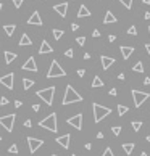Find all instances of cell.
<instances>
[{"mask_svg": "<svg viewBox=\"0 0 150 156\" xmlns=\"http://www.w3.org/2000/svg\"><path fill=\"white\" fill-rule=\"evenodd\" d=\"M78 101H83V97L73 89V85H66V90H65V97H63V101L61 103L66 106V105H71V103H78Z\"/></svg>", "mask_w": 150, "mask_h": 156, "instance_id": "6da1fadb", "label": "cell"}, {"mask_svg": "<svg viewBox=\"0 0 150 156\" xmlns=\"http://www.w3.org/2000/svg\"><path fill=\"white\" fill-rule=\"evenodd\" d=\"M39 125L44 127V129H47V130H50V132H57L58 130V125H57V114L55 113L49 114V116L44 118L42 121H39Z\"/></svg>", "mask_w": 150, "mask_h": 156, "instance_id": "7a4b0ae2", "label": "cell"}, {"mask_svg": "<svg viewBox=\"0 0 150 156\" xmlns=\"http://www.w3.org/2000/svg\"><path fill=\"white\" fill-rule=\"evenodd\" d=\"M92 110H94V123H97V124L111 113L110 108H105V106H102V105H98V103L92 105Z\"/></svg>", "mask_w": 150, "mask_h": 156, "instance_id": "3957f363", "label": "cell"}, {"mask_svg": "<svg viewBox=\"0 0 150 156\" xmlns=\"http://www.w3.org/2000/svg\"><path fill=\"white\" fill-rule=\"evenodd\" d=\"M63 76H66L65 69L60 66V63L57 61V60H53L52 64H50L49 73H47V77H49V79H53V77H63Z\"/></svg>", "mask_w": 150, "mask_h": 156, "instance_id": "277c9868", "label": "cell"}, {"mask_svg": "<svg viewBox=\"0 0 150 156\" xmlns=\"http://www.w3.org/2000/svg\"><path fill=\"white\" fill-rule=\"evenodd\" d=\"M37 97L40 98V100H44L47 105H52L53 103V95H55V87H47V89H42L39 90V92L36 93Z\"/></svg>", "mask_w": 150, "mask_h": 156, "instance_id": "5b68a950", "label": "cell"}, {"mask_svg": "<svg viewBox=\"0 0 150 156\" xmlns=\"http://www.w3.org/2000/svg\"><path fill=\"white\" fill-rule=\"evenodd\" d=\"M15 119H16V114H6V116H0V125H2L5 130L11 132L13 130V125H15Z\"/></svg>", "mask_w": 150, "mask_h": 156, "instance_id": "8992f818", "label": "cell"}, {"mask_svg": "<svg viewBox=\"0 0 150 156\" xmlns=\"http://www.w3.org/2000/svg\"><path fill=\"white\" fill-rule=\"evenodd\" d=\"M149 97H150V93H147V92H141V90H136V89L132 90V98H134V106L136 108H139L145 100H149Z\"/></svg>", "mask_w": 150, "mask_h": 156, "instance_id": "52a82bcc", "label": "cell"}, {"mask_svg": "<svg viewBox=\"0 0 150 156\" xmlns=\"http://www.w3.org/2000/svg\"><path fill=\"white\" fill-rule=\"evenodd\" d=\"M28 145H29L31 153H36V151L44 145V140H40V138H34V137H28Z\"/></svg>", "mask_w": 150, "mask_h": 156, "instance_id": "ba28073f", "label": "cell"}, {"mask_svg": "<svg viewBox=\"0 0 150 156\" xmlns=\"http://www.w3.org/2000/svg\"><path fill=\"white\" fill-rule=\"evenodd\" d=\"M13 80H15V74L13 73H10V74H5V76H2L0 77V84H2L3 87H6V89H10L11 90L13 89Z\"/></svg>", "mask_w": 150, "mask_h": 156, "instance_id": "9c48e42d", "label": "cell"}, {"mask_svg": "<svg viewBox=\"0 0 150 156\" xmlns=\"http://www.w3.org/2000/svg\"><path fill=\"white\" fill-rule=\"evenodd\" d=\"M66 123L70 125H73L74 129H78V130H81L83 129V114H76V116L70 118V119H66Z\"/></svg>", "mask_w": 150, "mask_h": 156, "instance_id": "30bf717a", "label": "cell"}, {"mask_svg": "<svg viewBox=\"0 0 150 156\" xmlns=\"http://www.w3.org/2000/svg\"><path fill=\"white\" fill-rule=\"evenodd\" d=\"M23 71H31V73H37V64H36V60L32 58V56H29L28 61L21 66Z\"/></svg>", "mask_w": 150, "mask_h": 156, "instance_id": "8fae6325", "label": "cell"}, {"mask_svg": "<svg viewBox=\"0 0 150 156\" xmlns=\"http://www.w3.org/2000/svg\"><path fill=\"white\" fill-rule=\"evenodd\" d=\"M70 142H71L70 134H65V135H61V137L57 138V143H58L61 148H70Z\"/></svg>", "mask_w": 150, "mask_h": 156, "instance_id": "7c38bea8", "label": "cell"}, {"mask_svg": "<svg viewBox=\"0 0 150 156\" xmlns=\"http://www.w3.org/2000/svg\"><path fill=\"white\" fill-rule=\"evenodd\" d=\"M28 24H32V26H42V18H40L39 11H34L32 15L29 16Z\"/></svg>", "mask_w": 150, "mask_h": 156, "instance_id": "4fadbf2b", "label": "cell"}, {"mask_svg": "<svg viewBox=\"0 0 150 156\" xmlns=\"http://www.w3.org/2000/svg\"><path fill=\"white\" fill-rule=\"evenodd\" d=\"M53 10H55L57 13L61 16V18H65L66 16V13H68V3L66 2H63V3H58V5H55L53 6Z\"/></svg>", "mask_w": 150, "mask_h": 156, "instance_id": "5bb4252c", "label": "cell"}, {"mask_svg": "<svg viewBox=\"0 0 150 156\" xmlns=\"http://www.w3.org/2000/svg\"><path fill=\"white\" fill-rule=\"evenodd\" d=\"M100 61H102V68H103L105 71L108 69V68H111L115 64V58H111V56H105V55H102L100 56Z\"/></svg>", "mask_w": 150, "mask_h": 156, "instance_id": "9a60e30c", "label": "cell"}, {"mask_svg": "<svg viewBox=\"0 0 150 156\" xmlns=\"http://www.w3.org/2000/svg\"><path fill=\"white\" fill-rule=\"evenodd\" d=\"M53 52V48H52V45H50L47 40H42V43H40V48H39V53L40 55H45V53H52Z\"/></svg>", "mask_w": 150, "mask_h": 156, "instance_id": "2e32d148", "label": "cell"}, {"mask_svg": "<svg viewBox=\"0 0 150 156\" xmlns=\"http://www.w3.org/2000/svg\"><path fill=\"white\" fill-rule=\"evenodd\" d=\"M120 50H121V55H123V58H124V60H128L129 56L134 53V47H128V45L120 47Z\"/></svg>", "mask_w": 150, "mask_h": 156, "instance_id": "e0dca14e", "label": "cell"}, {"mask_svg": "<svg viewBox=\"0 0 150 156\" xmlns=\"http://www.w3.org/2000/svg\"><path fill=\"white\" fill-rule=\"evenodd\" d=\"M113 23H116V16H115L110 10H107V15H105V18H103V24H113Z\"/></svg>", "mask_w": 150, "mask_h": 156, "instance_id": "ac0fdd59", "label": "cell"}, {"mask_svg": "<svg viewBox=\"0 0 150 156\" xmlns=\"http://www.w3.org/2000/svg\"><path fill=\"white\" fill-rule=\"evenodd\" d=\"M87 16H90V11L87 10L86 5H81L78 10V18H87Z\"/></svg>", "mask_w": 150, "mask_h": 156, "instance_id": "d6986e66", "label": "cell"}, {"mask_svg": "<svg viewBox=\"0 0 150 156\" xmlns=\"http://www.w3.org/2000/svg\"><path fill=\"white\" fill-rule=\"evenodd\" d=\"M19 45L21 47H28V45H32V40H31V37L28 34H23L21 39H19Z\"/></svg>", "mask_w": 150, "mask_h": 156, "instance_id": "ffe728a7", "label": "cell"}, {"mask_svg": "<svg viewBox=\"0 0 150 156\" xmlns=\"http://www.w3.org/2000/svg\"><path fill=\"white\" fill-rule=\"evenodd\" d=\"M16 53H13V52H5V63L6 64H10V63H13L16 60Z\"/></svg>", "mask_w": 150, "mask_h": 156, "instance_id": "44dd1931", "label": "cell"}, {"mask_svg": "<svg viewBox=\"0 0 150 156\" xmlns=\"http://www.w3.org/2000/svg\"><path fill=\"white\" fill-rule=\"evenodd\" d=\"M15 29H16V26H15V24H5V26H3V31H5V34H6L8 37H11V36H13Z\"/></svg>", "mask_w": 150, "mask_h": 156, "instance_id": "7402d4cb", "label": "cell"}, {"mask_svg": "<svg viewBox=\"0 0 150 156\" xmlns=\"http://www.w3.org/2000/svg\"><path fill=\"white\" fill-rule=\"evenodd\" d=\"M134 148H136L134 143H124V145H123V150H124L126 155H131L132 151H134Z\"/></svg>", "mask_w": 150, "mask_h": 156, "instance_id": "603a6c76", "label": "cell"}, {"mask_svg": "<svg viewBox=\"0 0 150 156\" xmlns=\"http://www.w3.org/2000/svg\"><path fill=\"white\" fill-rule=\"evenodd\" d=\"M32 85H34V80L32 79H28V77L23 79V89H24V90H29Z\"/></svg>", "mask_w": 150, "mask_h": 156, "instance_id": "cb8c5ba5", "label": "cell"}, {"mask_svg": "<svg viewBox=\"0 0 150 156\" xmlns=\"http://www.w3.org/2000/svg\"><path fill=\"white\" fill-rule=\"evenodd\" d=\"M132 71L134 73H144V64H142V61H137L132 66Z\"/></svg>", "mask_w": 150, "mask_h": 156, "instance_id": "d4e9b609", "label": "cell"}, {"mask_svg": "<svg viewBox=\"0 0 150 156\" xmlns=\"http://www.w3.org/2000/svg\"><path fill=\"white\" fill-rule=\"evenodd\" d=\"M92 87H103V80H102L98 76H95L94 80H92Z\"/></svg>", "mask_w": 150, "mask_h": 156, "instance_id": "484cf974", "label": "cell"}, {"mask_svg": "<svg viewBox=\"0 0 150 156\" xmlns=\"http://www.w3.org/2000/svg\"><path fill=\"white\" fill-rule=\"evenodd\" d=\"M52 34H53V37H55V40H60L61 37H63V31H61V29H53L52 31Z\"/></svg>", "mask_w": 150, "mask_h": 156, "instance_id": "4316f807", "label": "cell"}, {"mask_svg": "<svg viewBox=\"0 0 150 156\" xmlns=\"http://www.w3.org/2000/svg\"><path fill=\"white\" fill-rule=\"evenodd\" d=\"M128 110H129V108L124 106V105H118V114H120V116L126 114V113H128Z\"/></svg>", "mask_w": 150, "mask_h": 156, "instance_id": "83f0119b", "label": "cell"}, {"mask_svg": "<svg viewBox=\"0 0 150 156\" xmlns=\"http://www.w3.org/2000/svg\"><path fill=\"white\" fill-rule=\"evenodd\" d=\"M131 125H132V129H134L136 132H139V130H141V127H142V123H141V121H132Z\"/></svg>", "mask_w": 150, "mask_h": 156, "instance_id": "f1b7e54d", "label": "cell"}, {"mask_svg": "<svg viewBox=\"0 0 150 156\" xmlns=\"http://www.w3.org/2000/svg\"><path fill=\"white\" fill-rule=\"evenodd\" d=\"M118 2H121L128 10H131V8H132V0H118Z\"/></svg>", "mask_w": 150, "mask_h": 156, "instance_id": "f546056e", "label": "cell"}, {"mask_svg": "<svg viewBox=\"0 0 150 156\" xmlns=\"http://www.w3.org/2000/svg\"><path fill=\"white\" fill-rule=\"evenodd\" d=\"M111 132H113L115 135H120L121 134V125H113V127H111Z\"/></svg>", "mask_w": 150, "mask_h": 156, "instance_id": "4dcf8cb0", "label": "cell"}, {"mask_svg": "<svg viewBox=\"0 0 150 156\" xmlns=\"http://www.w3.org/2000/svg\"><path fill=\"white\" fill-rule=\"evenodd\" d=\"M128 34L129 36H137V29H136V26H131V28L128 29Z\"/></svg>", "mask_w": 150, "mask_h": 156, "instance_id": "1f68e13d", "label": "cell"}, {"mask_svg": "<svg viewBox=\"0 0 150 156\" xmlns=\"http://www.w3.org/2000/svg\"><path fill=\"white\" fill-rule=\"evenodd\" d=\"M8 151L11 155H16V153H18V145H11V147L8 148Z\"/></svg>", "mask_w": 150, "mask_h": 156, "instance_id": "d6a6232c", "label": "cell"}, {"mask_svg": "<svg viewBox=\"0 0 150 156\" xmlns=\"http://www.w3.org/2000/svg\"><path fill=\"white\" fill-rule=\"evenodd\" d=\"M102 156H115V155H113V150H111V148H108V147H107V150L103 151V155H102Z\"/></svg>", "mask_w": 150, "mask_h": 156, "instance_id": "836d02e7", "label": "cell"}, {"mask_svg": "<svg viewBox=\"0 0 150 156\" xmlns=\"http://www.w3.org/2000/svg\"><path fill=\"white\" fill-rule=\"evenodd\" d=\"M76 42L79 43V45H84V43H86V37H84V36L78 37V39H76Z\"/></svg>", "mask_w": 150, "mask_h": 156, "instance_id": "e575fe53", "label": "cell"}, {"mask_svg": "<svg viewBox=\"0 0 150 156\" xmlns=\"http://www.w3.org/2000/svg\"><path fill=\"white\" fill-rule=\"evenodd\" d=\"M73 55H74L73 48H68L66 52H65V56H68V58H73Z\"/></svg>", "mask_w": 150, "mask_h": 156, "instance_id": "d590c367", "label": "cell"}, {"mask_svg": "<svg viewBox=\"0 0 150 156\" xmlns=\"http://www.w3.org/2000/svg\"><path fill=\"white\" fill-rule=\"evenodd\" d=\"M0 105H2V106L8 105V98H6V97H2V98H0Z\"/></svg>", "mask_w": 150, "mask_h": 156, "instance_id": "8d00e7d4", "label": "cell"}, {"mask_svg": "<svg viewBox=\"0 0 150 156\" xmlns=\"http://www.w3.org/2000/svg\"><path fill=\"white\" fill-rule=\"evenodd\" d=\"M13 5H15L16 8H19V6L23 5V0H13Z\"/></svg>", "mask_w": 150, "mask_h": 156, "instance_id": "74e56055", "label": "cell"}, {"mask_svg": "<svg viewBox=\"0 0 150 156\" xmlns=\"http://www.w3.org/2000/svg\"><path fill=\"white\" fill-rule=\"evenodd\" d=\"M84 74H86V69H78V76L79 77H84Z\"/></svg>", "mask_w": 150, "mask_h": 156, "instance_id": "f35d334b", "label": "cell"}, {"mask_svg": "<svg viewBox=\"0 0 150 156\" xmlns=\"http://www.w3.org/2000/svg\"><path fill=\"white\" fill-rule=\"evenodd\" d=\"M24 127H32V123H31V119H26V121H24Z\"/></svg>", "mask_w": 150, "mask_h": 156, "instance_id": "ab89813d", "label": "cell"}, {"mask_svg": "<svg viewBox=\"0 0 150 156\" xmlns=\"http://www.w3.org/2000/svg\"><path fill=\"white\" fill-rule=\"evenodd\" d=\"M92 36H94V37H100V31H98V29H94V32H92Z\"/></svg>", "mask_w": 150, "mask_h": 156, "instance_id": "60d3db41", "label": "cell"}, {"mask_svg": "<svg viewBox=\"0 0 150 156\" xmlns=\"http://www.w3.org/2000/svg\"><path fill=\"white\" fill-rule=\"evenodd\" d=\"M32 110H34V111H36V113H37V111L40 110V106H39V105L36 103V105H32Z\"/></svg>", "mask_w": 150, "mask_h": 156, "instance_id": "b9f144b4", "label": "cell"}, {"mask_svg": "<svg viewBox=\"0 0 150 156\" xmlns=\"http://www.w3.org/2000/svg\"><path fill=\"white\" fill-rule=\"evenodd\" d=\"M71 29H73V31H78V29H79V26L74 24V23H73V24H71Z\"/></svg>", "mask_w": 150, "mask_h": 156, "instance_id": "7bdbcfd3", "label": "cell"}, {"mask_svg": "<svg viewBox=\"0 0 150 156\" xmlns=\"http://www.w3.org/2000/svg\"><path fill=\"white\" fill-rule=\"evenodd\" d=\"M21 105H23V103H21L19 100H16V101H15V106H16V108H21Z\"/></svg>", "mask_w": 150, "mask_h": 156, "instance_id": "ee69618b", "label": "cell"}, {"mask_svg": "<svg viewBox=\"0 0 150 156\" xmlns=\"http://www.w3.org/2000/svg\"><path fill=\"white\" fill-rule=\"evenodd\" d=\"M144 84H145V85H150V77H145V79H144Z\"/></svg>", "mask_w": 150, "mask_h": 156, "instance_id": "f6af8a7d", "label": "cell"}, {"mask_svg": "<svg viewBox=\"0 0 150 156\" xmlns=\"http://www.w3.org/2000/svg\"><path fill=\"white\" fill-rule=\"evenodd\" d=\"M110 95H111V97H115V95H116V89H111L110 90Z\"/></svg>", "mask_w": 150, "mask_h": 156, "instance_id": "bcb514c9", "label": "cell"}, {"mask_svg": "<svg viewBox=\"0 0 150 156\" xmlns=\"http://www.w3.org/2000/svg\"><path fill=\"white\" fill-rule=\"evenodd\" d=\"M145 50L149 52V56H150V43H145Z\"/></svg>", "mask_w": 150, "mask_h": 156, "instance_id": "7dc6e473", "label": "cell"}, {"mask_svg": "<svg viewBox=\"0 0 150 156\" xmlns=\"http://www.w3.org/2000/svg\"><path fill=\"white\" fill-rule=\"evenodd\" d=\"M118 79H120V80H124V74H123V73L118 74Z\"/></svg>", "mask_w": 150, "mask_h": 156, "instance_id": "c3c4849f", "label": "cell"}, {"mask_svg": "<svg viewBox=\"0 0 150 156\" xmlns=\"http://www.w3.org/2000/svg\"><path fill=\"white\" fill-rule=\"evenodd\" d=\"M115 39H116L115 36H110V37H108V40H110V42H115Z\"/></svg>", "mask_w": 150, "mask_h": 156, "instance_id": "681fc988", "label": "cell"}, {"mask_svg": "<svg viewBox=\"0 0 150 156\" xmlns=\"http://www.w3.org/2000/svg\"><path fill=\"white\" fill-rule=\"evenodd\" d=\"M144 18H145V19H150V13H149V11L145 13V16H144Z\"/></svg>", "mask_w": 150, "mask_h": 156, "instance_id": "f907efd6", "label": "cell"}, {"mask_svg": "<svg viewBox=\"0 0 150 156\" xmlns=\"http://www.w3.org/2000/svg\"><path fill=\"white\" fill-rule=\"evenodd\" d=\"M142 3H145V5H150V0H142Z\"/></svg>", "mask_w": 150, "mask_h": 156, "instance_id": "816d5d0a", "label": "cell"}, {"mask_svg": "<svg viewBox=\"0 0 150 156\" xmlns=\"http://www.w3.org/2000/svg\"><path fill=\"white\" fill-rule=\"evenodd\" d=\"M141 156H149V155H147V153H142V155H141Z\"/></svg>", "mask_w": 150, "mask_h": 156, "instance_id": "f5cc1de1", "label": "cell"}, {"mask_svg": "<svg viewBox=\"0 0 150 156\" xmlns=\"http://www.w3.org/2000/svg\"><path fill=\"white\" fill-rule=\"evenodd\" d=\"M147 142H149V143H150V135H149V137H147Z\"/></svg>", "mask_w": 150, "mask_h": 156, "instance_id": "db71d44e", "label": "cell"}, {"mask_svg": "<svg viewBox=\"0 0 150 156\" xmlns=\"http://www.w3.org/2000/svg\"><path fill=\"white\" fill-rule=\"evenodd\" d=\"M2 6H3V5H2V3H0V11H2Z\"/></svg>", "mask_w": 150, "mask_h": 156, "instance_id": "11a10c76", "label": "cell"}, {"mask_svg": "<svg viewBox=\"0 0 150 156\" xmlns=\"http://www.w3.org/2000/svg\"><path fill=\"white\" fill-rule=\"evenodd\" d=\"M149 36H150V28H149Z\"/></svg>", "mask_w": 150, "mask_h": 156, "instance_id": "9f6ffc18", "label": "cell"}, {"mask_svg": "<svg viewBox=\"0 0 150 156\" xmlns=\"http://www.w3.org/2000/svg\"><path fill=\"white\" fill-rule=\"evenodd\" d=\"M52 156H58V155H52Z\"/></svg>", "mask_w": 150, "mask_h": 156, "instance_id": "6f0895ef", "label": "cell"}, {"mask_svg": "<svg viewBox=\"0 0 150 156\" xmlns=\"http://www.w3.org/2000/svg\"><path fill=\"white\" fill-rule=\"evenodd\" d=\"M71 156H76V155H71Z\"/></svg>", "mask_w": 150, "mask_h": 156, "instance_id": "680465c9", "label": "cell"}, {"mask_svg": "<svg viewBox=\"0 0 150 156\" xmlns=\"http://www.w3.org/2000/svg\"><path fill=\"white\" fill-rule=\"evenodd\" d=\"M0 140H2V137H0Z\"/></svg>", "mask_w": 150, "mask_h": 156, "instance_id": "91938a15", "label": "cell"}]
</instances>
